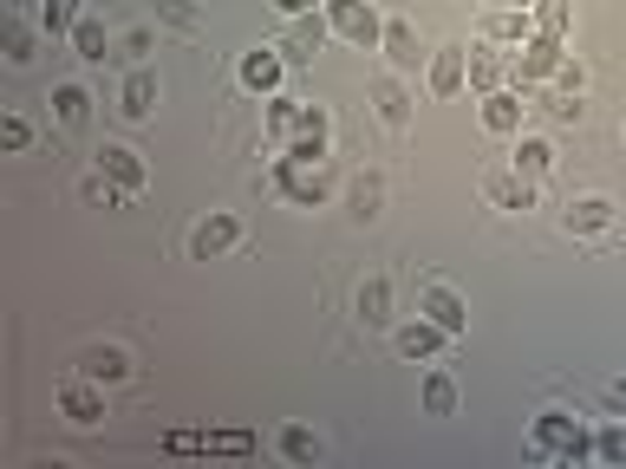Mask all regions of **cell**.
<instances>
[{
  "label": "cell",
  "instance_id": "obj_1",
  "mask_svg": "<svg viewBox=\"0 0 626 469\" xmlns=\"http://www.w3.org/2000/svg\"><path fill=\"white\" fill-rule=\"evenodd\" d=\"M529 457H562V464H581L594 457V437L575 411H542L536 418V437H529Z\"/></svg>",
  "mask_w": 626,
  "mask_h": 469
},
{
  "label": "cell",
  "instance_id": "obj_2",
  "mask_svg": "<svg viewBox=\"0 0 626 469\" xmlns=\"http://www.w3.org/2000/svg\"><path fill=\"white\" fill-rule=\"evenodd\" d=\"M327 20H333V33H340V39H353L359 52H372V46L385 39V20H379L366 0H333V7H327Z\"/></svg>",
  "mask_w": 626,
  "mask_h": 469
},
{
  "label": "cell",
  "instance_id": "obj_3",
  "mask_svg": "<svg viewBox=\"0 0 626 469\" xmlns=\"http://www.w3.org/2000/svg\"><path fill=\"white\" fill-rule=\"evenodd\" d=\"M562 59H568V52H562V39H549V33H529V39H523V59H516V85L529 91V85L555 78V72H562Z\"/></svg>",
  "mask_w": 626,
  "mask_h": 469
},
{
  "label": "cell",
  "instance_id": "obj_4",
  "mask_svg": "<svg viewBox=\"0 0 626 469\" xmlns=\"http://www.w3.org/2000/svg\"><path fill=\"white\" fill-rule=\"evenodd\" d=\"M274 183H281V196H294V202H307V209L327 202V189H333L320 163H294V157H274Z\"/></svg>",
  "mask_w": 626,
  "mask_h": 469
},
{
  "label": "cell",
  "instance_id": "obj_5",
  "mask_svg": "<svg viewBox=\"0 0 626 469\" xmlns=\"http://www.w3.org/2000/svg\"><path fill=\"white\" fill-rule=\"evenodd\" d=\"M562 229L581 235V242H607V235H614V202H607V196H575L568 215H562Z\"/></svg>",
  "mask_w": 626,
  "mask_h": 469
},
{
  "label": "cell",
  "instance_id": "obj_6",
  "mask_svg": "<svg viewBox=\"0 0 626 469\" xmlns=\"http://www.w3.org/2000/svg\"><path fill=\"white\" fill-rule=\"evenodd\" d=\"M418 313H425L431 326H444L451 340H457V333L470 326V307H464V300H457V294H451L444 281H425V287H418Z\"/></svg>",
  "mask_w": 626,
  "mask_h": 469
},
{
  "label": "cell",
  "instance_id": "obj_7",
  "mask_svg": "<svg viewBox=\"0 0 626 469\" xmlns=\"http://www.w3.org/2000/svg\"><path fill=\"white\" fill-rule=\"evenodd\" d=\"M163 451H209V457H248L255 437L248 431H170Z\"/></svg>",
  "mask_w": 626,
  "mask_h": 469
},
{
  "label": "cell",
  "instance_id": "obj_8",
  "mask_svg": "<svg viewBox=\"0 0 626 469\" xmlns=\"http://www.w3.org/2000/svg\"><path fill=\"white\" fill-rule=\"evenodd\" d=\"M235 242H242V222H235V215H202V222L189 229V255H196V261H216V255H229Z\"/></svg>",
  "mask_w": 626,
  "mask_h": 469
},
{
  "label": "cell",
  "instance_id": "obj_9",
  "mask_svg": "<svg viewBox=\"0 0 626 469\" xmlns=\"http://www.w3.org/2000/svg\"><path fill=\"white\" fill-rule=\"evenodd\" d=\"M59 411H65L72 424H98V418H105V385L85 379V372L65 379V385H59Z\"/></svg>",
  "mask_w": 626,
  "mask_h": 469
},
{
  "label": "cell",
  "instance_id": "obj_10",
  "mask_svg": "<svg viewBox=\"0 0 626 469\" xmlns=\"http://www.w3.org/2000/svg\"><path fill=\"white\" fill-rule=\"evenodd\" d=\"M281 72H287V59H281V46H261V52H242V85L248 91H281Z\"/></svg>",
  "mask_w": 626,
  "mask_h": 469
},
{
  "label": "cell",
  "instance_id": "obj_11",
  "mask_svg": "<svg viewBox=\"0 0 626 469\" xmlns=\"http://www.w3.org/2000/svg\"><path fill=\"white\" fill-rule=\"evenodd\" d=\"M483 131L490 137H523V91H490L483 98Z\"/></svg>",
  "mask_w": 626,
  "mask_h": 469
},
{
  "label": "cell",
  "instance_id": "obj_12",
  "mask_svg": "<svg viewBox=\"0 0 626 469\" xmlns=\"http://www.w3.org/2000/svg\"><path fill=\"white\" fill-rule=\"evenodd\" d=\"M98 170H105L124 196H131V189H144V157H137V150H124V144H105V150H98Z\"/></svg>",
  "mask_w": 626,
  "mask_h": 469
},
{
  "label": "cell",
  "instance_id": "obj_13",
  "mask_svg": "<svg viewBox=\"0 0 626 469\" xmlns=\"http://www.w3.org/2000/svg\"><path fill=\"white\" fill-rule=\"evenodd\" d=\"M78 372L98 379V385H118V379H131V353H124V346H85Z\"/></svg>",
  "mask_w": 626,
  "mask_h": 469
},
{
  "label": "cell",
  "instance_id": "obj_14",
  "mask_svg": "<svg viewBox=\"0 0 626 469\" xmlns=\"http://www.w3.org/2000/svg\"><path fill=\"white\" fill-rule=\"evenodd\" d=\"M483 196L496 202V209H536V176H483Z\"/></svg>",
  "mask_w": 626,
  "mask_h": 469
},
{
  "label": "cell",
  "instance_id": "obj_15",
  "mask_svg": "<svg viewBox=\"0 0 626 469\" xmlns=\"http://www.w3.org/2000/svg\"><path fill=\"white\" fill-rule=\"evenodd\" d=\"M464 78H470V52L444 46V52L431 59V91H438V98H451V91H464Z\"/></svg>",
  "mask_w": 626,
  "mask_h": 469
},
{
  "label": "cell",
  "instance_id": "obj_16",
  "mask_svg": "<svg viewBox=\"0 0 626 469\" xmlns=\"http://www.w3.org/2000/svg\"><path fill=\"white\" fill-rule=\"evenodd\" d=\"M444 340H451V333L431 326L425 313H418L412 326H398V353H405V359H431V353H444Z\"/></svg>",
  "mask_w": 626,
  "mask_h": 469
},
{
  "label": "cell",
  "instance_id": "obj_17",
  "mask_svg": "<svg viewBox=\"0 0 626 469\" xmlns=\"http://www.w3.org/2000/svg\"><path fill=\"white\" fill-rule=\"evenodd\" d=\"M372 98H379V118H385L392 131H405V124H412V91H405L398 78H372Z\"/></svg>",
  "mask_w": 626,
  "mask_h": 469
},
{
  "label": "cell",
  "instance_id": "obj_18",
  "mask_svg": "<svg viewBox=\"0 0 626 469\" xmlns=\"http://www.w3.org/2000/svg\"><path fill=\"white\" fill-rule=\"evenodd\" d=\"M327 33H333V20H320V13H300V20H294V33H287V46H281V52H294V59H314V52H320V39H327Z\"/></svg>",
  "mask_w": 626,
  "mask_h": 469
},
{
  "label": "cell",
  "instance_id": "obj_19",
  "mask_svg": "<svg viewBox=\"0 0 626 469\" xmlns=\"http://www.w3.org/2000/svg\"><path fill=\"white\" fill-rule=\"evenodd\" d=\"M150 111H157V72L137 65V72L124 78V118H150Z\"/></svg>",
  "mask_w": 626,
  "mask_h": 469
},
{
  "label": "cell",
  "instance_id": "obj_20",
  "mask_svg": "<svg viewBox=\"0 0 626 469\" xmlns=\"http://www.w3.org/2000/svg\"><path fill=\"white\" fill-rule=\"evenodd\" d=\"M483 33H490V39H516V46H523V39L536 33V20H529L523 7H496V13L483 20Z\"/></svg>",
  "mask_w": 626,
  "mask_h": 469
},
{
  "label": "cell",
  "instance_id": "obj_21",
  "mask_svg": "<svg viewBox=\"0 0 626 469\" xmlns=\"http://www.w3.org/2000/svg\"><path fill=\"white\" fill-rule=\"evenodd\" d=\"M359 320H366V326H385V320H392V287H385L379 274L359 281Z\"/></svg>",
  "mask_w": 626,
  "mask_h": 469
},
{
  "label": "cell",
  "instance_id": "obj_22",
  "mask_svg": "<svg viewBox=\"0 0 626 469\" xmlns=\"http://www.w3.org/2000/svg\"><path fill=\"white\" fill-rule=\"evenodd\" d=\"M418 398H425V411H431V418H451V411H457V385H451V372H425Z\"/></svg>",
  "mask_w": 626,
  "mask_h": 469
},
{
  "label": "cell",
  "instance_id": "obj_23",
  "mask_svg": "<svg viewBox=\"0 0 626 469\" xmlns=\"http://www.w3.org/2000/svg\"><path fill=\"white\" fill-rule=\"evenodd\" d=\"M529 20H536V33H549V39H568L575 7H568V0H536V7H529Z\"/></svg>",
  "mask_w": 626,
  "mask_h": 469
},
{
  "label": "cell",
  "instance_id": "obj_24",
  "mask_svg": "<svg viewBox=\"0 0 626 469\" xmlns=\"http://www.w3.org/2000/svg\"><path fill=\"white\" fill-rule=\"evenodd\" d=\"M85 111H91V91L85 85H52V118L59 124H85Z\"/></svg>",
  "mask_w": 626,
  "mask_h": 469
},
{
  "label": "cell",
  "instance_id": "obj_25",
  "mask_svg": "<svg viewBox=\"0 0 626 469\" xmlns=\"http://www.w3.org/2000/svg\"><path fill=\"white\" fill-rule=\"evenodd\" d=\"M516 170H523V176H549V170H555V144H549V137H523V144H516Z\"/></svg>",
  "mask_w": 626,
  "mask_h": 469
},
{
  "label": "cell",
  "instance_id": "obj_26",
  "mask_svg": "<svg viewBox=\"0 0 626 469\" xmlns=\"http://www.w3.org/2000/svg\"><path fill=\"white\" fill-rule=\"evenodd\" d=\"M320 451H327V444H320L307 424H287V431H281V457H287V464H320Z\"/></svg>",
  "mask_w": 626,
  "mask_h": 469
},
{
  "label": "cell",
  "instance_id": "obj_27",
  "mask_svg": "<svg viewBox=\"0 0 626 469\" xmlns=\"http://www.w3.org/2000/svg\"><path fill=\"white\" fill-rule=\"evenodd\" d=\"M72 46H78V59H91V65H105V52H111V39H105L98 20H78V26H72Z\"/></svg>",
  "mask_w": 626,
  "mask_h": 469
},
{
  "label": "cell",
  "instance_id": "obj_28",
  "mask_svg": "<svg viewBox=\"0 0 626 469\" xmlns=\"http://www.w3.org/2000/svg\"><path fill=\"white\" fill-rule=\"evenodd\" d=\"M379 46H385V52H392L398 65H418V26H405V20H392Z\"/></svg>",
  "mask_w": 626,
  "mask_h": 469
},
{
  "label": "cell",
  "instance_id": "obj_29",
  "mask_svg": "<svg viewBox=\"0 0 626 469\" xmlns=\"http://www.w3.org/2000/svg\"><path fill=\"white\" fill-rule=\"evenodd\" d=\"M379 202H385V183H379L372 170H366V176H353V215H359V222H372V215H379Z\"/></svg>",
  "mask_w": 626,
  "mask_h": 469
},
{
  "label": "cell",
  "instance_id": "obj_30",
  "mask_svg": "<svg viewBox=\"0 0 626 469\" xmlns=\"http://www.w3.org/2000/svg\"><path fill=\"white\" fill-rule=\"evenodd\" d=\"M470 85H477V91H496V85H503V59L477 46V52H470Z\"/></svg>",
  "mask_w": 626,
  "mask_h": 469
},
{
  "label": "cell",
  "instance_id": "obj_31",
  "mask_svg": "<svg viewBox=\"0 0 626 469\" xmlns=\"http://www.w3.org/2000/svg\"><path fill=\"white\" fill-rule=\"evenodd\" d=\"M39 20H46V33H72L85 13H78V0H46V13H39Z\"/></svg>",
  "mask_w": 626,
  "mask_h": 469
},
{
  "label": "cell",
  "instance_id": "obj_32",
  "mask_svg": "<svg viewBox=\"0 0 626 469\" xmlns=\"http://www.w3.org/2000/svg\"><path fill=\"white\" fill-rule=\"evenodd\" d=\"M294 111H300V98H281V91H274V98H268V131L287 137V131H294Z\"/></svg>",
  "mask_w": 626,
  "mask_h": 469
},
{
  "label": "cell",
  "instance_id": "obj_33",
  "mask_svg": "<svg viewBox=\"0 0 626 469\" xmlns=\"http://www.w3.org/2000/svg\"><path fill=\"white\" fill-rule=\"evenodd\" d=\"M0 46H7V59H13V65H26V59H33V39H26V26H20V20H7Z\"/></svg>",
  "mask_w": 626,
  "mask_h": 469
},
{
  "label": "cell",
  "instance_id": "obj_34",
  "mask_svg": "<svg viewBox=\"0 0 626 469\" xmlns=\"http://www.w3.org/2000/svg\"><path fill=\"white\" fill-rule=\"evenodd\" d=\"M85 202H98V209H118V202H124V189H118V183H111V176L98 170V176L85 183Z\"/></svg>",
  "mask_w": 626,
  "mask_h": 469
},
{
  "label": "cell",
  "instance_id": "obj_35",
  "mask_svg": "<svg viewBox=\"0 0 626 469\" xmlns=\"http://www.w3.org/2000/svg\"><path fill=\"white\" fill-rule=\"evenodd\" d=\"M157 13H163L176 33H196V7H183V0H157Z\"/></svg>",
  "mask_w": 626,
  "mask_h": 469
},
{
  "label": "cell",
  "instance_id": "obj_36",
  "mask_svg": "<svg viewBox=\"0 0 626 469\" xmlns=\"http://www.w3.org/2000/svg\"><path fill=\"white\" fill-rule=\"evenodd\" d=\"M594 451H601L607 464H626V424H614V431H601V437H594Z\"/></svg>",
  "mask_w": 626,
  "mask_h": 469
},
{
  "label": "cell",
  "instance_id": "obj_37",
  "mask_svg": "<svg viewBox=\"0 0 626 469\" xmlns=\"http://www.w3.org/2000/svg\"><path fill=\"white\" fill-rule=\"evenodd\" d=\"M0 144H7V150H26V144H33L26 118H0Z\"/></svg>",
  "mask_w": 626,
  "mask_h": 469
},
{
  "label": "cell",
  "instance_id": "obj_38",
  "mask_svg": "<svg viewBox=\"0 0 626 469\" xmlns=\"http://www.w3.org/2000/svg\"><path fill=\"white\" fill-rule=\"evenodd\" d=\"M555 85H562V91H575V98H581V85H588V72H581V65H575V59H562V72H555Z\"/></svg>",
  "mask_w": 626,
  "mask_h": 469
},
{
  "label": "cell",
  "instance_id": "obj_39",
  "mask_svg": "<svg viewBox=\"0 0 626 469\" xmlns=\"http://www.w3.org/2000/svg\"><path fill=\"white\" fill-rule=\"evenodd\" d=\"M144 52H150V26H131L124 33V59H144Z\"/></svg>",
  "mask_w": 626,
  "mask_h": 469
},
{
  "label": "cell",
  "instance_id": "obj_40",
  "mask_svg": "<svg viewBox=\"0 0 626 469\" xmlns=\"http://www.w3.org/2000/svg\"><path fill=\"white\" fill-rule=\"evenodd\" d=\"M549 111H555V118H562V124H581V98H575V91H562V98H555V104H549Z\"/></svg>",
  "mask_w": 626,
  "mask_h": 469
},
{
  "label": "cell",
  "instance_id": "obj_41",
  "mask_svg": "<svg viewBox=\"0 0 626 469\" xmlns=\"http://www.w3.org/2000/svg\"><path fill=\"white\" fill-rule=\"evenodd\" d=\"M607 411H614V418H626V379H614V385H607Z\"/></svg>",
  "mask_w": 626,
  "mask_h": 469
},
{
  "label": "cell",
  "instance_id": "obj_42",
  "mask_svg": "<svg viewBox=\"0 0 626 469\" xmlns=\"http://www.w3.org/2000/svg\"><path fill=\"white\" fill-rule=\"evenodd\" d=\"M274 7H281V13H287V20H300V13H314V7H320V0H274Z\"/></svg>",
  "mask_w": 626,
  "mask_h": 469
},
{
  "label": "cell",
  "instance_id": "obj_43",
  "mask_svg": "<svg viewBox=\"0 0 626 469\" xmlns=\"http://www.w3.org/2000/svg\"><path fill=\"white\" fill-rule=\"evenodd\" d=\"M496 7H523V13H529V7H536V0H496Z\"/></svg>",
  "mask_w": 626,
  "mask_h": 469
}]
</instances>
